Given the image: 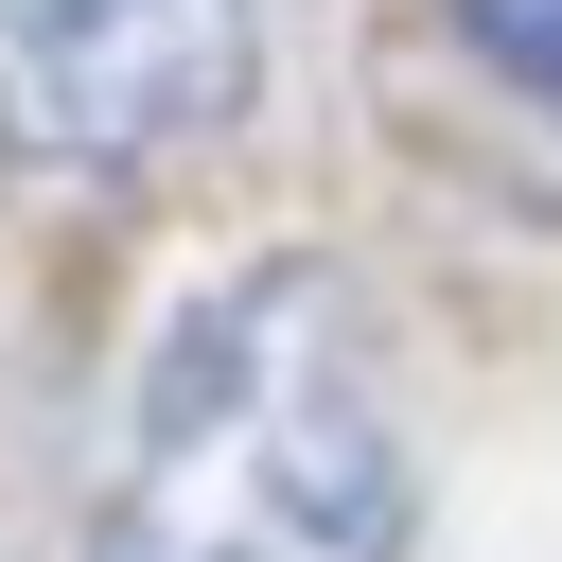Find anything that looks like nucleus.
<instances>
[{"mask_svg":"<svg viewBox=\"0 0 562 562\" xmlns=\"http://www.w3.org/2000/svg\"><path fill=\"white\" fill-rule=\"evenodd\" d=\"M88 562H404V386L351 263H228L140 351Z\"/></svg>","mask_w":562,"mask_h":562,"instance_id":"nucleus-1","label":"nucleus"},{"mask_svg":"<svg viewBox=\"0 0 562 562\" xmlns=\"http://www.w3.org/2000/svg\"><path fill=\"white\" fill-rule=\"evenodd\" d=\"M263 88V0H0V158L18 176H176Z\"/></svg>","mask_w":562,"mask_h":562,"instance_id":"nucleus-2","label":"nucleus"},{"mask_svg":"<svg viewBox=\"0 0 562 562\" xmlns=\"http://www.w3.org/2000/svg\"><path fill=\"white\" fill-rule=\"evenodd\" d=\"M457 35H474L527 105H562V0H457Z\"/></svg>","mask_w":562,"mask_h":562,"instance_id":"nucleus-3","label":"nucleus"}]
</instances>
